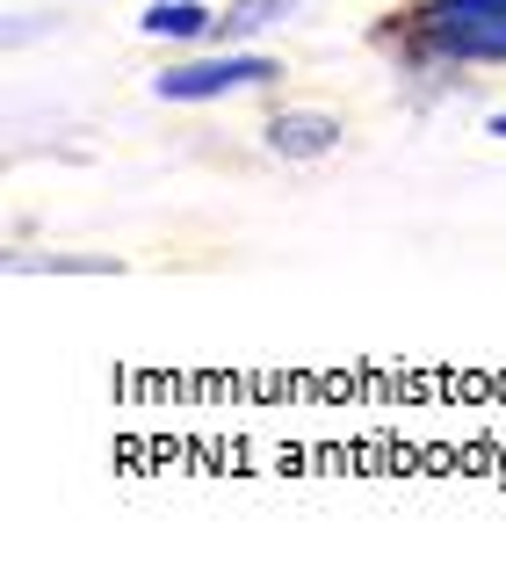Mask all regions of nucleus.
I'll use <instances>...</instances> for the list:
<instances>
[{"mask_svg":"<svg viewBox=\"0 0 506 564\" xmlns=\"http://www.w3.org/2000/svg\"><path fill=\"white\" fill-rule=\"evenodd\" d=\"M297 8H304V0H225V8H217V44H261Z\"/></svg>","mask_w":506,"mask_h":564,"instance_id":"39448f33","label":"nucleus"},{"mask_svg":"<svg viewBox=\"0 0 506 564\" xmlns=\"http://www.w3.org/2000/svg\"><path fill=\"white\" fill-rule=\"evenodd\" d=\"M15 275H123V261H109V253H15Z\"/></svg>","mask_w":506,"mask_h":564,"instance_id":"423d86ee","label":"nucleus"},{"mask_svg":"<svg viewBox=\"0 0 506 564\" xmlns=\"http://www.w3.org/2000/svg\"><path fill=\"white\" fill-rule=\"evenodd\" d=\"M138 36H152V44H217V8H203V0H152L138 15Z\"/></svg>","mask_w":506,"mask_h":564,"instance_id":"20e7f679","label":"nucleus"},{"mask_svg":"<svg viewBox=\"0 0 506 564\" xmlns=\"http://www.w3.org/2000/svg\"><path fill=\"white\" fill-rule=\"evenodd\" d=\"M485 138H499V145H506V109H492V117H485Z\"/></svg>","mask_w":506,"mask_h":564,"instance_id":"0eeeda50","label":"nucleus"},{"mask_svg":"<svg viewBox=\"0 0 506 564\" xmlns=\"http://www.w3.org/2000/svg\"><path fill=\"white\" fill-rule=\"evenodd\" d=\"M485 8H506V0H485Z\"/></svg>","mask_w":506,"mask_h":564,"instance_id":"6e6552de","label":"nucleus"},{"mask_svg":"<svg viewBox=\"0 0 506 564\" xmlns=\"http://www.w3.org/2000/svg\"><path fill=\"white\" fill-rule=\"evenodd\" d=\"M376 51H391L406 73H477L499 66L506 73V8L485 0H406L376 22Z\"/></svg>","mask_w":506,"mask_h":564,"instance_id":"f257e3e1","label":"nucleus"},{"mask_svg":"<svg viewBox=\"0 0 506 564\" xmlns=\"http://www.w3.org/2000/svg\"><path fill=\"white\" fill-rule=\"evenodd\" d=\"M282 80V58L276 51H254V44H217L203 58H174V66L152 73V101H174V109H203V101H232V95H268Z\"/></svg>","mask_w":506,"mask_h":564,"instance_id":"f03ea898","label":"nucleus"},{"mask_svg":"<svg viewBox=\"0 0 506 564\" xmlns=\"http://www.w3.org/2000/svg\"><path fill=\"white\" fill-rule=\"evenodd\" d=\"M261 145H268V160H282V166H319L347 145V123L333 117V109H319V101H276L268 123H261Z\"/></svg>","mask_w":506,"mask_h":564,"instance_id":"7ed1b4c3","label":"nucleus"}]
</instances>
